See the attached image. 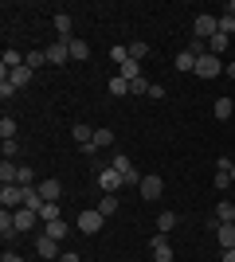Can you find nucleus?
<instances>
[{"label":"nucleus","instance_id":"nucleus-33","mask_svg":"<svg viewBox=\"0 0 235 262\" xmlns=\"http://www.w3.org/2000/svg\"><path fill=\"white\" fill-rule=\"evenodd\" d=\"M0 137H4V141H16V121H12V118L0 121Z\"/></svg>","mask_w":235,"mask_h":262},{"label":"nucleus","instance_id":"nucleus-39","mask_svg":"<svg viewBox=\"0 0 235 262\" xmlns=\"http://www.w3.org/2000/svg\"><path fill=\"white\" fill-rule=\"evenodd\" d=\"M220 32H224V35L235 32V16H220Z\"/></svg>","mask_w":235,"mask_h":262},{"label":"nucleus","instance_id":"nucleus-42","mask_svg":"<svg viewBox=\"0 0 235 262\" xmlns=\"http://www.w3.org/2000/svg\"><path fill=\"white\" fill-rule=\"evenodd\" d=\"M224 262H235V251H224Z\"/></svg>","mask_w":235,"mask_h":262},{"label":"nucleus","instance_id":"nucleus-14","mask_svg":"<svg viewBox=\"0 0 235 262\" xmlns=\"http://www.w3.org/2000/svg\"><path fill=\"white\" fill-rule=\"evenodd\" d=\"M0 67H4V75H12V71H20V67H24V55L16 51V47H8L4 59H0Z\"/></svg>","mask_w":235,"mask_h":262},{"label":"nucleus","instance_id":"nucleus-32","mask_svg":"<svg viewBox=\"0 0 235 262\" xmlns=\"http://www.w3.org/2000/svg\"><path fill=\"white\" fill-rule=\"evenodd\" d=\"M149 90H153V82H149L145 75H141V78H134V82H130V94H149Z\"/></svg>","mask_w":235,"mask_h":262},{"label":"nucleus","instance_id":"nucleus-36","mask_svg":"<svg viewBox=\"0 0 235 262\" xmlns=\"http://www.w3.org/2000/svg\"><path fill=\"white\" fill-rule=\"evenodd\" d=\"M0 153H4V161H12V157L20 153V141H0Z\"/></svg>","mask_w":235,"mask_h":262},{"label":"nucleus","instance_id":"nucleus-28","mask_svg":"<svg viewBox=\"0 0 235 262\" xmlns=\"http://www.w3.org/2000/svg\"><path fill=\"white\" fill-rule=\"evenodd\" d=\"M216 219H220V223H235V204L231 200H224V204L216 208Z\"/></svg>","mask_w":235,"mask_h":262},{"label":"nucleus","instance_id":"nucleus-27","mask_svg":"<svg viewBox=\"0 0 235 262\" xmlns=\"http://www.w3.org/2000/svg\"><path fill=\"white\" fill-rule=\"evenodd\" d=\"M39 219H44V223H55V219H63V208H59V204H44V208H39Z\"/></svg>","mask_w":235,"mask_h":262},{"label":"nucleus","instance_id":"nucleus-10","mask_svg":"<svg viewBox=\"0 0 235 262\" xmlns=\"http://www.w3.org/2000/svg\"><path fill=\"white\" fill-rule=\"evenodd\" d=\"M12 215H16V231H32L39 223V211H32V208H16Z\"/></svg>","mask_w":235,"mask_h":262},{"label":"nucleus","instance_id":"nucleus-24","mask_svg":"<svg viewBox=\"0 0 235 262\" xmlns=\"http://www.w3.org/2000/svg\"><path fill=\"white\" fill-rule=\"evenodd\" d=\"M173 63H177V71H196V55H192L188 47H184V51H180L177 59H173Z\"/></svg>","mask_w":235,"mask_h":262},{"label":"nucleus","instance_id":"nucleus-6","mask_svg":"<svg viewBox=\"0 0 235 262\" xmlns=\"http://www.w3.org/2000/svg\"><path fill=\"white\" fill-rule=\"evenodd\" d=\"M44 51H47V63H51V67H63V63L71 59V39H59V43H47Z\"/></svg>","mask_w":235,"mask_h":262},{"label":"nucleus","instance_id":"nucleus-8","mask_svg":"<svg viewBox=\"0 0 235 262\" xmlns=\"http://www.w3.org/2000/svg\"><path fill=\"white\" fill-rule=\"evenodd\" d=\"M149 254H153V262H173V247H168L165 235H153V239H149Z\"/></svg>","mask_w":235,"mask_h":262},{"label":"nucleus","instance_id":"nucleus-25","mask_svg":"<svg viewBox=\"0 0 235 262\" xmlns=\"http://www.w3.org/2000/svg\"><path fill=\"white\" fill-rule=\"evenodd\" d=\"M118 75H122L125 82H134V78H141V63H134V59H130V63L118 67Z\"/></svg>","mask_w":235,"mask_h":262},{"label":"nucleus","instance_id":"nucleus-5","mask_svg":"<svg viewBox=\"0 0 235 262\" xmlns=\"http://www.w3.org/2000/svg\"><path fill=\"white\" fill-rule=\"evenodd\" d=\"M0 204H4L8 211L24 208V188L20 184H0Z\"/></svg>","mask_w":235,"mask_h":262},{"label":"nucleus","instance_id":"nucleus-9","mask_svg":"<svg viewBox=\"0 0 235 262\" xmlns=\"http://www.w3.org/2000/svg\"><path fill=\"white\" fill-rule=\"evenodd\" d=\"M110 168H118V172H122V180H125V184H141V176H137V168L130 164V157H125V153H118V157H114V164H110Z\"/></svg>","mask_w":235,"mask_h":262},{"label":"nucleus","instance_id":"nucleus-41","mask_svg":"<svg viewBox=\"0 0 235 262\" xmlns=\"http://www.w3.org/2000/svg\"><path fill=\"white\" fill-rule=\"evenodd\" d=\"M0 262H24V258H20L16 251H4V258H0Z\"/></svg>","mask_w":235,"mask_h":262},{"label":"nucleus","instance_id":"nucleus-35","mask_svg":"<svg viewBox=\"0 0 235 262\" xmlns=\"http://www.w3.org/2000/svg\"><path fill=\"white\" fill-rule=\"evenodd\" d=\"M145 55H149V43H130V59H134V63H141Z\"/></svg>","mask_w":235,"mask_h":262},{"label":"nucleus","instance_id":"nucleus-29","mask_svg":"<svg viewBox=\"0 0 235 262\" xmlns=\"http://www.w3.org/2000/svg\"><path fill=\"white\" fill-rule=\"evenodd\" d=\"M177 227V211H161L157 215V231H173Z\"/></svg>","mask_w":235,"mask_h":262},{"label":"nucleus","instance_id":"nucleus-11","mask_svg":"<svg viewBox=\"0 0 235 262\" xmlns=\"http://www.w3.org/2000/svg\"><path fill=\"white\" fill-rule=\"evenodd\" d=\"M35 254H39V258H59V243L51 239V235H39V239H35Z\"/></svg>","mask_w":235,"mask_h":262},{"label":"nucleus","instance_id":"nucleus-26","mask_svg":"<svg viewBox=\"0 0 235 262\" xmlns=\"http://www.w3.org/2000/svg\"><path fill=\"white\" fill-rule=\"evenodd\" d=\"M94 145H98V149H114V129H106V125L94 129Z\"/></svg>","mask_w":235,"mask_h":262},{"label":"nucleus","instance_id":"nucleus-13","mask_svg":"<svg viewBox=\"0 0 235 262\" xmlns=\"http://www.w3.org/2000/svg\"><path fill=\"white\" fill-rule=\"evenodd\" d=\"M44 235H51L55 243H63V239L71 235V223H67V219H55V223H44Z\"/></svg>","mask_w":235,"mask_h":262},{"label":"nucleus","instance_id":"nucleus-30","mask_svg":"<svg viewBox=\"0 0 235 262\" xmlns=\"http://www.w3.org/2000/svg\"><path fill=\"white\" fill-rule=\"evenodd\" d=\"M110 59H114L118 67H122V63H130V43H118V47H110Z\"/></svg>","mask_w":235,"mask_h":262},{"label":"nucleus","instance_id":"nucleus-40","mask_svg":"<svg viewBox=\"0 0 235 262\" xmlns=\"http://www.w3.org/2000/svg\"><path fill=\"white\" fill-rule=\"evenodd\" d=\"M59 262H82V258H78L75 251H63V254H59Z\"/></svg>","mask_w":235,"mask_h":262},{"label":"nucleus","instance_id":"nucleus-19","mask_svg":"<svg viewBox=\"0 0 235 262\" xmlns=\"http://www.w3.org/2000/svg\"><path fill=\"white\" fill-rule=\"evenodd\" d=\"M212 114H216V118H220V121H227V118H231V114H235V102H231V98H216Z\"/></svg>","mask_w":235,"mask_h":262},{"label":"nucleus","instance_id":"nucleus-2","mask_svg":"<svg viewBox=\"0 0 235 262\" xmlns=\"http://www.w3.org/2000/svg\"><path fill=\"white\" fill-rule=\"evenodd\" d=\"M122 184H125V180H122V172H118V168H98V188H102V196H114Z\"/></svg>","mask_w":235,"mask_h":262},{"label":"nucleus","instance_id":"nucleus-16","mask_svg":"<svg viewBox=\"0 0 235 262\" xmlns=\"http://www.w3.org/2000/svg\"><path fill=\"white\" fill-rule=\"evenodd\" d=\"M216 239H220L224 251H235V223H224V227L216 231Z\"/></svg>","mask_w":235,"mask_h":262},{"label":"nucleus","instance_id":"nucleus-38","mask_svg":"<svg viewBox=\"0 0 235 262\" xmlns=\"http://www.w3.org/2000/svg\"><path fill=\"white\" fill-rule=\"evenodd\" d=\"M32 180H35L32 168H20V180H16V184H20V188H32Z\"/></svg>","mask_w":235,"mask_h":262},{"label":"nucleus","instance_id":"nucleus-34","mask_svg":"<svg viewBox=\"0 0 235 262\" xmlns=\"http://www.w3.org/2000/svg\"><path fill=\"white\" fill-rule=\"evenodd\" d=\"M212 184H216V188H227V184H231V168H216Z\"/></svg>","mask_w":235,"mask_h":262},{"label":"nucleus","instance_id":"nucleus-18","mask_svg":"<svg viewBox=\"0 0 235 262\" xmlns=\"http://www.w3.org/2000/svg\"><path fill=\"white\" fill-rule=\"evenodd\" d=\"M51 24H55L59 39H75V35H71V16H67V12H55V20H51Z\"/></svg>","mask_w":235,"mask_h":262},{"label":"nucleus","instance_id":"nucleus-43","mask_svg":"<svg viewBox=\"0 0 235 262\" xmlns=\"http://www.w3.org/2000/svg\"><path fill=\"white\" fill-rule=\"evenodd\" d=\"M227 78H235V63H227Z\"/></svg>","mask_w":235,"mask_h":262},{"label":"nucleus","instance_id":"nucleus-20","mask_svg":"<svg viewBox=\"0 0 235 262\" xmlns=\"http://www.w3.org/2000/svg\"><path fill=\"white\" fill-rule=\"evenodd\" d=\"M106 90H110L114 98H125V94H130V82H125V78H122V75H114V78H110V82H106Z\"/></svg>","mask_w":235,"mask_h":262},{"label":"nucleus","instance_id":"nucleus-44","mask_svg":"<svg viewBox=\"0 0 235 262\" xmlns=\"http://www.w3.org/2000/svg\"><path fill=\"white\" fill-rule=\"evenodd\" d=\"M231 184H235V161H231Z\"/></svg>","mask_w":235,"mask_h":262},{"label":"nucleus","instance_id":"nucleus-17","mask_svg":"<svg viewBox=\"0 0 235 262\" xmlns=\"http://www.w3.org/2000/svg\"><path fill=\"white\" fill-rule=\"evenodd\" d=\"M4 78H8V82H16V86H28V82H32V78H35V71H32V67H28V63H24L20 71H12V75H4Z\"/></svg>","mask_w":235,"mask_h":262},{"label":"nucleus","instance_id":"nucleus-1","mask_svg":"<svg viewBox=\"0 0 235 262\" xmlns=\"http://www.w3.org/2000/svg\"><path fill=\"white\" fill-rule=\"evenodd\" d=\"M102 223H106V215H102L98 208H87V211H78L75 231H78V235H98V231H102Z\"/></svg>","mask_w":235,"mask_h":262},{"label":"nucleus","instance_id":"nucleus-31","mask_svg":"<svg viewBox=\"0 0 235 262\" xmlns=\"http://www.w3.org/2000/svg\"><path fill=\"white\" fill-rule=\"evenodd\" d=\"M98 211H102L106 219H110L114 211H118V196H102V200H98Z\"/></svg>","mask_w":235,"mask_h":262},{"label":"nucleus","instance_id":"nucleus-21","mask_svg":"<svg viewBox=\"0 0 235 262\" xmlns=\"http://www.w3.org/2000/svg\"><path fill=\"white\" fill-rule=\"evenodd\" d=\"M71 137H75L78 145H87V141H94V129H90V125H82V121H75V125H71Z\"/></svg>","mask_w":235,"mask_h":262},{"label":"nucleus","instance_id":"nucleus-12","mask_svg":"<svg viewBox=\"0 0 235 262\" xmlns=\"http://www.w3.org/2000/svg\"><path fill=\"white\" fill-rule=\"evenodd\" d=\"M39 196H44V204H59L63 184H59V180H39Z\"/></svg>","mask_w":235,"mask_h":262},{"label":"nucleus","instance_id":"nucleus-37","mask_svg":"<svg viewBox=\"0 0 235 262\" xmlns=\"http://www.w3.org/2000/svg\"><path fill=\"white\" fill-rule=\"evenodd\" d=\"M16 90H20V86H16V82H8V78H4V82H0V98H4V102H8V98H16Z\"/></svg>","mask_w":235,"mask_h":262},{"label":"nucleus","instance_id":"nucleus-22","mask_svg":"<svg viewBox=\"0 0 235 262\" xmlns=\"http://www.w3.org/2000/svg\"><path fill=\"white\" fill-rule=\"evenodd\" d=\"M71 59H75V63H87V59H90V43H82V39H71Z\"/></svg>","mask_w":235,"mask_h":262},{"label":"nucleus","instance_id":"nucleus-3","mask_svg":"<svg viewBox=\"0 0 235 262\" xmlns=\"http://www.w3.org/2000/svg\"><path fill=\"white\" fill-rule=\"evenodd\" d=\"M216 32H220V20H216V16H196V28H192V39H204V43H208V39H212Z\"/></svg>","mask_w":235,"mask_h":262},{"label":"nucleus","instance_id":"nucleus-23","mask_svg":"<svg viewBox=\"0 0 235 262\" xmlns=\"http://www.w3.org/2000/svg\"><path fill=\"white\" fill-rule=\"evenodd\" d=\"M16 180H20V168H16L12 161H4L0 164V184H16Z\"/></svg>","mask_w":235,"mask_h":262},{"label":"nucleus","instance_id":"nucleus-7","mask_svg":"<svg viewBox=\"0 0 235 262\" xmlns=\"http://www.w3.org/2000/svg\"><path fill=\"white\" fill-rule=\"evenodd\" d=\"M137 192H141V200H161V192H165V180H161V176H141Z\"/></svg>","mask_w":235,"mask_h":262},{"label":"nucleus","instance_id":"nucleus-15","mask_svg":"<svg viewBox=\"0 0 235 262\" xmlns=\"http://www.w3.org/2000/svg\"><path fill=\"white\" fill-rule=\"evenodd\" d=\"M227 47H231V35H224V32H216L212 39H208V55H216V59H220Z\"/></svg>","mask_w":235,"mask_h":262},{"label":"nucleus","instance_id":"nucleus-4","mask_svg":"<svg viewBox=\"0 0 235 262\" xmlns=\"http://www.w3.org/2000/svg\"><path fill=\"white\" fill-rule=\"evenodd\" d=\"M196 75L200 78H220L224 75V63H220L216 55H200V59H196Z\"/></svg>","mask_w":235,"mask_h":262}]
</instances>
